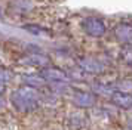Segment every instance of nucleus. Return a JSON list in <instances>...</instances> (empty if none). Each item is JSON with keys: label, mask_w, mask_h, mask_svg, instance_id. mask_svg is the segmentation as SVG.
<instances>
[{"label": "nucleus", "mask_w": 132, "mask_h": 130, "mask_svg": "<svg viewBox=\"0 0 132 130\" xmlns=\"http://www.w3.org/2000/svg\"><path fill=\"white\" fill-rule=\"evenodd\" d=\"M40 95L37 89L30 86H21L15 89L11 95V104L19 112H31L39 108Z\"/></svg>", "instance_id": "obj_1"}, {"label": "nucleus", "mask_w": 132, "mask_h": 130, "mask_svg": "<svg viewBox=\"0 0 132 130\" xmlns=\"http://www.w3.org/2000/svg\"><path fill=\"white\" fill-rule=\"evenodd\" d=\"M82 28H83L85 34L94 37V39H100L107 33V25L98 16H88L82 21Z\"/></svg>", "instance_id": "obj_2"}, {"label": "nucleus", "mask_w": 132, "mask_h": 130, "mask_svg": "<svg viewBox=\"0 0 132 130\" xmlns=\"http://www.w3.org/2000/svg\"><path fill=\"white\" fill-rule=\"evenodd\" d=\"M40 76L45 78V81H51V83H67L70 80L65 71H62L61 68H56V67H45V68H42Z\"/></svg>", "instance_id": "obj_3"}, {"label": "nucleus", "mask_w": 132, "mask_h": 130, "mask_svg": "<svg viewBox=\"0 0 132 130\" xmlns=\"http://www.w3.org/2000/svg\"><path fill=\"white\" fill-rule=\"evenodd\" d=\"M79 67L80 70L88 72V74H101L105 71V65L102 64L100 59L90 58V56H85L79 61Z\"/></svg>", "instance_id": "obj_4"}, {"label": "nucleus", "mask_w": 132, "mask_h": 130, "mask_svg": "<svg viewBox=\"0 0 132 130\" xmlns=\"http://www.w3.org/2000/svg\"><path fill=\"white\" fill-rule=\"evenodd\" d=\"M73 102H74L76 106L82 108V109H86V108H92V106L96 104V96H95V93H92V92L77 90V92L74 93Z\"/></svg>", "instance_id": "obj_5"}, {"label": "nucleus", "mask_w": 132, "mask_h": 130, "mask_svg": "<svg viewBox=\"0 0 132 130\" xmlns=\"http://www.w3.org/2000/svg\"><path fill=\"white\" fill-rule=\"evenodd\" d=\"M111 104L117 106L120 109H131L132 108V95L126 93V92H120V90H114L111 96Z\"/></svg>", "instance_id": "obj_6"}, {"label": "nucleus", "mask_w": 132, "mask_h": 130, "mask_svg": "<svg viewBox=\"0 0 132 130\" xmlns=\"http://www.w3.org/2000/svg\"><path fill=\"white\" fill-rule=\"evenodd\" d=\"M114 35L117 41L126 46H132V25L131 24L122 22L114 28Z\"/></svg>", "instance_id": "obj_7"}, {"label": "nucleus", "mask_w": 132, "mask_h": 130, "mask_svg": "<svg viewBox=\"0 0 132 130\" xmlns=\"http://www.w3.org/2000/svg\"><path fill=\"white\" fill-rule=\"evenodd\" d=\"M27 65H31V67H39V68H45V67H48L49 64V58L48 56H45V55H40V53H34V55H30V56H27L24 61Z\"/></svg>", "instance_id": "obj_8"}, {"label": "nucleus", "mask_w": 132, "mask_h": 130, "mask_svg": "<svg viewBox=\"0 0 132 130\" xmlns=\"http://www.w3.org/2000/svg\"><path fill=\"white\" fill-rule=\"evenodd\" d=\"M24 78V83L25 86H30V87H42V86H45L46 84V81H45V78H43L40 74H27V76L22 77Z\"/></svg>", "instance_id": "obj_9"}, {"label": "nucleus", "mask_w": 132, "mask_h": 130, "mask_svg": "<svg viewBox=\"0 0 132 130\" xmlns=\"http://www.w3.org/2000/svg\"><path fill=\"white\" fill-rule=\"evenodd\" d=\"M11 80H12V72L7 70V68H5V67H0V81H3L6 84Z\"/></svg>", "instance_id": "obj_10"}, {"label": "nucleus", "mask_w": 132, "mask_h": 130, "mask_svg": "<svg viewBox=\"0 0 132 130\" xmlns=\"http://www.w3.org/2000/svg\"><path fill=\"white\" fill-rule=\"evenodd\" d=\"M122 59L125 61L126 64H129V65H132V46H128L122 52Z\"/></svg>", "instance_id": "obj_11"}, {"label": "nucleus", "mask_w": 132, "mask_h": 130, "mask_svg": "<svg viewBox=\"0 0 132 130\" xmlns=\"http://www.w3.org/2000/svg\"><path fill=\"white\" fill-rule=\"evenodd\" d=\"M25 30H28V31H31V34H42V33H45L46 30L42 28V27H39V25H31V24H27V25H24Z\"/></svg>", "instance_id": "obj_12"}, {"label": "nucleus", "mask_w": 132, "mask_h": 130, "mask_svg": "<svg viewBox=\"0 0 132 130\" xmlns=\"http://www.w3.org/2000/svg\"><path fill=\"white\" fill-rule=\"evenodd\" d=\"M5 90H6V84H5L3 81H0V95L5 93Z\"/></svg>", "instance_id": "obj_13"}, {"label": "nucleus", "mask_w": 132, "mask_h": 130, "mask_svg": "<svg viewBox=\"0 0 132 130\" xmlns=\"http://www.w3.org/2000/svg\"><path fill=\"white\" fill-rule=\"evenodd\" d=\"M6 106V102H5V99H3V96L0 95V109H3Z\"/></svg>", "instance_id": "obj_14"}]
</instances>
